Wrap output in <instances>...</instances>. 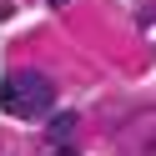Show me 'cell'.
<instances>
[{"label": "cell", "mask_w": 156, "mask_h": 156, "mask_svg": "<svg viewBox=\"0 0 156 156\" xmlns=\"http://www.w3.org/2000/svg\"><path fill=\"white\" fill-rule=\"evenodd\" d=\"M51 156H76V151H51Z\"/></svg>", "instance_id": "cell-4"}, {"label": "cell", "mask_w": 156, "mask_h": 156, "mask_svg": "<svg viewBox=\"0 0 156 156\" xmlns=\"http://www.w3.org/2000/svg\"><path fill=\"white\" fill-rule=\"evenodd\" d=\"M66 5H71V0H51V10H66Z\"/></svg>", "instance_id": "cell-3"}, {"label": "cell", "mask_w": 156, "mask_h": 156, "mask_svg": "<svg viewBox=\"0 0 156 156\" xmlns=\"http://www.w3.org/2000/svg\"><path fill=\"white\" fill-rule=\"evenodd\" d=\"M51 106H55V86L45 81L41 71H10V76H0V111L25 116V121H41V116H51Z\"/></svg>", "instance_id": "cell-1"}, {"label": "cell", "mask_w": 156, "mask_h": 156, "mask_svg": "<svg viewBox=\"0 0 156 156\" xmlns=\"http://www.w3.org/2000/svg\"><path fill=\"white\" fill-rule=\"evenodd\" d=\"M71 131H76V111H55L51 121H45V136H51L55 146H66V141H71Z\"/></svg>", "instance_id": "cell-2"}]
</instances>
